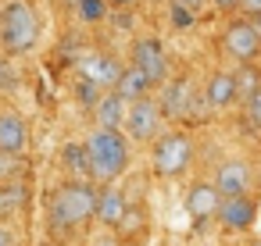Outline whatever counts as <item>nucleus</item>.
<instances>
[{"instance_id": "10", "label": "nucleus", "mask_w": 261, "mask_h": 246, "mask_svg": "<svg viewBox=\"0 0 261 246\" xmlns=\"http://www.w3.org/2000/svg\"><path fill=\"white\" fill-rule=\"evenodd\" d=\"M190 100H193V82H190L186 75H182V79H172V82H161V97H154L161 118H168V121L186 118Z\"/></svg>"}, {"instance_id": "15", "label": "nucleus", "mask_w": 261, "mask_h": 246, "mask_svg": "<svg viewBox=\"0 0 261 246\" xmlns=\"http://www.w3.org/2000/svg\"><path fill=\"white\" fill-rule=\"evenodd\" d=\"M125 107H129V104H125L115 89H104L100 100H97V107H93V114H97V129H115V132H122Z\"/></svg>"}, {"instance_id": "1", "label": "nucleus", "mask_w": 261, "mask_h": 246, "mask_svg": "<svg viewBox=\"0 0 261 246\" xmlns=\"http://www.w3.org/2000/svg\"><path fill=\"white\" fill-rule=\"evenodd\" d=\"M83 146H86L90 178L100 182V186H111L129 168V139L115 129H93Z\"/></svg>"}, {"instance_id": "8", "label": "nucleus", "mask_w": 261, "mask_h": 246, "mask_svg": "<svg viewBox=\"0 0 261 246\" xmlns=\"http://www.w3.org/2000/svg\"><path fill=\"white\" fill-rule=\"evenodd\" d=\"M215 218L222 221L225 232H247V228L257 221V203H254L247 193H240V196H222Z\"/></svg>"}, {"instance_id": "22", "label": "nucleus", "mask_w": 261, "mask_h": 246, "mask_svg": "<svg viewBox=\"0 0 261 246\" xmlns=\"http://www.w3.org/2000/svg\"><path fill=\"white\" fill-rule=\"evenodd\" d=\"M193 11H186V8H179V4H168V25L175 29V33H190L193 29Z\"/></svg>"}, {"instance_id": "32", "label": "nucleus", "mask_w": 261, "mask_h": 246, "mask_svg": "<svg viewBox=\"0 0 261 246\" xmlns=\"http://www.w3.org/2000/svg\"><path fill=\"white\" fill-rule=\"evenodd\" d=\"M247 22H250V29H254V33H257V36H261V15H250V18H247Z\"/></svg>"}, {"instance_id": "31", "label": "nucleus", "mask_w": 261, "mask_h": 246, "mask_svg": "<svg viewBox=\"0 0 261 246\" xmlns=\"http://www.w3.org/2000/svg\"><path fill=\"white\" fill-rule=\"evenodd\" d=\"M0 246H15V235H11L4 225H0Z\"/></svg>"}, {"instance_id": "5", "label": "nucleus", "mask_w": 261, "mask_h": 246, "mask_svg": "<svg viewBox=\"0 0 261 246\" xmlns=\"http://www.w3.org/2000/svg\"><path fill=\"white\" fill-rule=\"evenodd\" d=\"M122 125H125V139H133V143H150V139L161 136L165 118H161L154 97H143V100H133V104L125 107V121H122Z\"/></svg>"}, {"instance_id": "7", "label": "nucleus", "mask_w": 261, "mask_h": 246, "mask_svg": "<svg viewBox=\"0 0 261 246\" xmlns=\"http://www.w3.org/2000/svg\"><path fill=\"white\" fill-rule=\"evenodd\" d=\"M133 68H136L150 86L168 82V54H165L161 40H154V36H140V40L133 43Z\"/></svg>"}, {"instance_id": "24", "label": "nucleus", "mask_w": 261, "mask_h": 246, "mask_svg": "<svg viewBox=\"0 0 261 246\" xmlns=\"http://www.w3.org/2000/svg\"><path fill=\"white\" fill-rule=\"evenodd\" d=\"M243 104H247L243 111H247V121H250V129H254V132H261V86H257V89H254V93H250Z\"/></svg>"}, {"instance_id": "23", "label": "nucleus", "mask_w": 261, "mask_h": 246, "mask_svg": "<svg viewBox=\"0 0 261 246\" xmlns=\"http://www.w3.org/2000/svg\"><path fill=\"white\" fill-rule=\"evenodd\" d=\"M100 93H104V89H97V86H93V82H86V79H79V82H75V100H79L83 107H90V111L97 107Z\"/></svg>"}, {"instance_id": "29", "label": "nucleus", "mask_w": 261, "mask_h": 246, "mask_svg": "<svg viewBox=\"0 0 261 246\" xmlns=\"http://www.w3.org/2000/svg\"><path fill=\"white\" fill-rule=\"evenodd\" d=\"M90 246H122V242H118L115 235H100V239H93Z\"/></svg>"}, {"instance_id": "17", "label": "nucleus", "mask_w": 261, "mask_h": 246, "mask_svg": "<svg viewBox=\"0 0 261 246\" xmlns=\"http://www.w3.org/2000/svg\"><path fill=\"white\" fill-rule=\"evenodd\" d=\"M115 93H118L125 104H133V100H143V97L150 93V82L129 65V68H122V75H118V82H115Z\"/></svg>"}, {"instance_id": "3", "label": "nucleus", "mask_w": 261, "mask_h": 246, "mask_svg": "<svg viewBox=\"0 0 261 246\" xmlns=\"http://www.w3.org/2000/svg\"><path fill=\"white\" fill-rule=\"evenodd\" d=\"M40 40V15L25 4V0H11L0 11V47L8 54H25Z\"/></svg>"}, {"instance_id": "9", "label": "nucleus", "mask_w": 261, "mask_h": 246, "mask_svg": "<svg viewBox=\"0 0 261 246\" xmlns=\"http://www.w3.org/2000/svg\"><path fill=\"white\" fill-rule=\"evenodd\" d=\"M79 79H86V82H93L97 89H115V82H118V75H122V65L111 57V54H83L79 61Z\"/></svg>"}, {"instance_id": "19", "label": "nucleus", "mask_w": 261, "mask_h": 246, "mask_svg": "<svg viewBox=\"0 0 261 246\" xmlns=\"http://www.w3.org/2000/svg\"><path fill=\"white\" fill-rule=\"evenodd\" d=\"M61 161H65V168H68L75 178H90V164H86V146H83V143H65Z\"/></svg>"}, {"instance_id": "14", "label": "nucleus", "mask_w": 261, "mask_h": 246, "mask_svg": "<svg viewBox=\"0 0 261 246\" xmlns=\"http://www.w3.org/2000/svg\"><path fill=\"white\" fill-rule=\"evenodd\" d=\"M218 203H222V196H218V189H215L211 182H193V186H190V193H186V210H190L200 225L215 218Z\"/></svg>"}, {"instance_id": "34", "label": "nucleus", "mask_w": 261, "mask_h": 246, "mask_svg": "<svg viewBox=\"0 0 261 246\" xmlns=\"http://www.w3.org/2000/svg\"><path fill=\"white\" fill-rule=\"evenodd\" d=\"M61 4H79V0H61Z\"/></svg>"}, {"instance_id": "25", "label": "nucleus", "mask_w": 261, "mask_h": 246, "mask_svg": "<svg viewBox=\"0 0 261 246\" xmlns=\"http://www.w3.org/2000/svg\"><path fill=\"white\" fill-rule=\"evenodd\" d=\"M111 18V25H118V29H129L133 25V15L129 11H118V15H108Z\"/></svg>"}, {"instance_id": "2", "label": "nucleus", "mask_w": 261, "mask_h": 246, "mask_svg": "<svg viewBox=\"0 0 261 246\" xmlns=\"http://www.w3.org/2000/svg\"><path fill=\"white\" fill-rule=\"evenodd\" d=\"M93 203H97V189H93V182H86V178H72V182L58 186L54 196H50V207H47V214H50V228L68 235L72 228H79L83 221L93 218Z\"/></svg>"}, {"instance_id": "26", "label": "nucleus", "mask_w": 261, "mask_h": 246, "mask_svg": "<svg viewBox=\"0 0 261 246\" xmlns=\"http://www.w3.org/2000/svg\"><path fill=\"white\" fill-rule=\"evenodd\" d=\"M240 11L250 18V15H261V0H240Z\"/></svg>"}, {"instance_id": "33", "label": "nucleus", "mask_w": 261, "mask_h": 246, "mask_svg": "<svg viewBox=\"0 0 261 246\" xmlns=\"http://www.w3.org/2000/svg\"><path fill=\"white\" fill-rule=\"evenodd\" d=\"M8 168H11V164H8V157L0 153V175H8Z\"/></svg>"}, {"instance_id": "4", "label": "nucleus", "mask_w": 261, "mask_h": 246, "mask_svg": "<svg viewBox=\"0 0 261 246\" xmlns=\"http://www.w3.org/2000/svg\"><path fill=\"white\" fill-rule=\"evenodd\" d=\"M193 164V139L186 132H161L154 139V175L158 178H179Z\"/></svg>"}, {"instance_id": "6", "label": "nucleus", "mask_w": 261, "mask_h": 246, "mask_svg": "<svg viewBox=\"0 0 261 246\" xmlns=\"http://www.w3.org/2000/svg\"><path fill=\"white\" fill-rule=\"evenodd\" d=\"M222 54L229 61H236V65H254L261 57V36L250 29L247 18H236V22L225 25V33H222Z\"/></svg>"}, {"instance_id": "28", "label": "nucleus", "mask_w": 261, "mask_h": 246, "mask_svg": "<svg viewBox=\"0 0 261 246\" xmlns=\"http://www.w3.org/2000/svg\"><path fill=\"white\" fill-rule=\"evenodd\" d=\"M136 4H140V0H108V8H118V11H129Z\"/></svg>"}, {"instance_id": "27", "label": "nucleus", "mask_w": 261, "mask_h": 246, "mask_svg": "<svg viewBox=\"0 0 261 246\" xmlns=\"http://www.w3.org/2000/svg\"><path fill=\"white\" fill-rule=\"evenodd\" d=\"M172 4H179V8H186V11H200L204 0H172Z\"/></svg>"}, {"instance_id": "20", "label": "nucleus", "mask_w": 261, "mask_h": 246, "mask_svg": "<svg viewBox=\"0 0 261 246\" xmlns=\"http://www.w3.org/2000/svg\"><path fill=\"white\" fill-rule=\"evenodd\" d=\"M22 200H25V189L18 182H4V186H0V218L15 214L22 207Z\"/></svg>"}, {"instance_id": "16", "label": "nucleus", "mask_w": 261, "mask_h": 246, "mask_svg": "<svg viewBox=\"0 0 261 246\" xmlns=\"http://www.w3.org/2000/svg\"><path fill=\"white\" fill-rule=\"evenodd\" d=\"M204 100L215 107V111H225L229 104H236V89H232V75L229 72H215L207 79V89H204Z\"/></svg>"}, {"instance_id": "35", "label": "nucleus", "mask_w": 261, "mask_h": 246, "mask_svg": "<svg viewBox=\"0 0 261 246\" xmlns=\"http://www.w3.org/2000/svg\"><path fill=\"white\" fill-rule=\"evenodd\" d=\"M250 246H261V239H254V242H250Z\"/></svg>"}, {"instance_id": "18", "label": "nucleus", "mask_w": 261, "mask_h": 246, "mask_svg": "<svg viewBox=\"0 0 261 246\" xmlns=\"http://www.w3.org/2000/svg\"><path fill=\"white\" fill-rule=\"evenodd\" d=\"M229 75H232L236 100H247V97L261 86V72H257V65H236V72H229Z\"/></svg>"}, {"instance_id": "21", "label": "nucleus", "mask_w": 261, "mask_h": 246, "mask_svg": "<svg viewBox=\"0 0 261 246\" xmlns=\"http://www.w3.org/2000/svg\"><path fill=\"white\" fill-rule=\"evenodd\" d=\"M75 11H79V22H90V25L108 22V15H111L108 0H79V4H75Z\"/></svg>"}, {"instance_id": "13", "label": "nucleus", "mask_w": 261, "mask_h": 246, "mask_svg": "<svg viewBox=\"0 0 261 246\" xmlns=\"http://www.w3.org/2000/svg\"><path fill=\"white\" fill-rule=\"evenodd\" d=\"M29 146V125L18 111H0V153L18 157Z\"/></svg>"}, {"instance_id": "12", "label": "nucleus", "mask_w": 261, "mask_h": 246, "mask_svg": "<svg viewBox=\"0 0 261 246\" xmlns=\"http://www.w3.org/2000/svg\"><path fill=\"white\" fill-rule=\"evenodd\" d=\"M125 210H129V200L118 186H104L97 189V203H93V214L104 228H122L125 221Z\"/></svg>"}, {"instance_id": "11", "label": "nucleus", "mask_w": 261, "mask_h": 246, "mask_svg": "<svg viewBox=\"0 0 261 246\" xmlns=\"http://www.w3.org/2000/svg\"><path fill=\"white\" fill-rule=\"evenodd\" d=\"M211 186L218 189V196H240V193H247V186H250V164H247L243 157L222 161Z\"/></svg>"}, {"instance_id": "30", "label": "nucleus", "mask_w": 261, "mask_h": 246, "mask_svg": "<svg viewBox=\"0 0 261 246\" xmlns=\"http://www.w3.org/2000/svg\"><path fill=\"white\" fill-rule=\"evenodd\" d=\"M215 8H218V11H236L240 0H215Z\"/></svg>"}]
</instances>
